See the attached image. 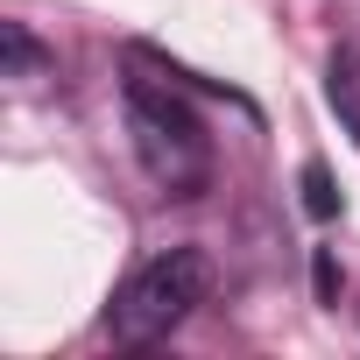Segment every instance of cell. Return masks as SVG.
Segmentation results:
<instances>
[{
    "label": "cell",
    "mask_w": 360,
    "mask_h": 360,
    "mask_svg": "<svg viewBox=\"0 0 360 360\" xmlns=\"http://www.w3.org/2000/svg\"><path fill=\"white\" fill-rule=\"evenodd\" d=\"M205 290H212V262L198 248H169V255H155L148 269L127 276V290L106 311V332L120 346H155L205 304Z\"/></svg>",
    "instance_id": "2"
},
{
    "label": "cell",
    "mask_w": 360,
    "mask_h": 360,
    "mask_svg": "<svg viewBox=\"0 0 360 360\" xmlns=\"http://www.w3.org/2000/svg\"><path fill=\"white\" fill-rule=\"evenodd\" d=\"M304 205H311V212H318V219H332V212H339V198H332V176H325V169H318V162H311V169H304Z\"/></svg>",
    "instance_id": "3"
},
{
    "label": "cell",
    "mask_w": 360,
    "mask_h": 360,
    "mask_svg": "<svg viewBox=\"0 0 360 360\" xmlns=\"http://www.w3.org/2000/svg\"><path fill=\"white\" fill-rule=\"evenodd\" d=\"M0 43H8V64H15V78H29V71H36V43H29V36H22L15 22L0 29Z\"/></svg>",
    "instance_id": "4"
},
{
    "label": "cell",
    "mask_w": 360,
    "mask_h": 360,
    "mask_svg": "<svg viewBox=\"0 0 360 360\" xmlns=\"http://www.w3.org/2000/svg\"><path fill=\"white\" fill-rule=\"evenodd\" d=\"M127 134H134L141 169L155 176L162 191H176V198H198V191H205V176H212V141H205L198 113L176 99L169 85L127 78Z\"/></svg>",
    "instance_id": "1"
}]
</instances>
